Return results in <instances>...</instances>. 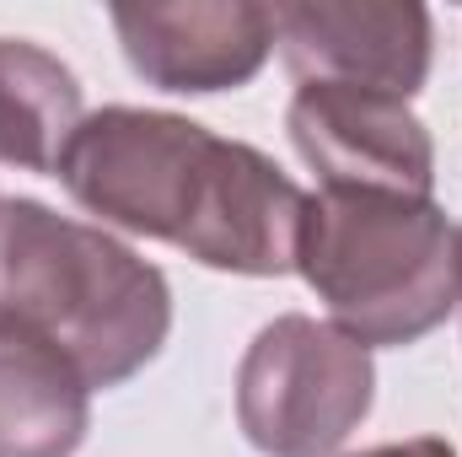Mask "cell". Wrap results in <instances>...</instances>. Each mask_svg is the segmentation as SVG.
Here are the masks:
<instances>
[{
  "label": "cell",
  "mask_w": 462,
  "mask_h": 457,
  "mask_svg": "<svg viewBox=\"0 0 462 457\" xmlns=\"http://www.w3.org/2000/svg\"><path fill=\"white\" fill-rule=\"evenodd\" d=\"M296 275L349 340L403 350L436 334L457 307V227L436 200L318 189L307 194Z\"/></svg>",
  "instance_id": "cell-3"
},
{
  "label": "cell",
  "mask_w": 462,
  "mask_h": 457,
  "mask_svg": "<svg viewBox=\"0 0 462 457\" xmlns=\"http://www.w3.org/2000/svg\"><path fill=\"white\" fill-rule=\"evenodd\" d=\"M457 307H462V227H457Z\"/></svg>",
  "instance_id": "cell-11"
},
{
  "label": "cell",
  "mask_w": 462,
  "mask_h": 457,
  "mask_svg": "<svg viewBox=\"0 0 462 457\" xmlns=\"http://www.w3.org/2000/svg\"><path fill=\"white\" fill-rule=\"evenodd\" d=\"M355 457H457V452H452V442H441V436H414V442L365 447V452H355Z\"/></svg>",
  "instance_id": "cell-10"
},
{
  "label": "cell",
  "mask_w": 462,
  "mask_h": 457,
  "mask_svg": "<svg viewBox=\"0 0 462 457\" xmlns=\"http://www.w3.org/2000/svg\"><path fill=\"white\" fill-rule=\"evenodd\" d=\"M65 194L129 237H156L221 275H291L307 194L242 140L162 108H97L70 135Z\"/></svg>",
  "instance_id": "cell-1"
},
{
  "label": "cell",
  "mask_w": 462,
  "mask_h": 457,
  "mask_svg": "<svg viewBox=\"0 0 462 457\" xmlns=\"http://www.w3.org/2000/svg\"><path fill=\"white\" fill-rule=\"evenodd\" d=\"M129 70L178 98L247 87L274 54V11L258 0H178L108 11Z\"/></svg>",
  "instance_id": "cell-7"
},
{
  "label": "cell",
  "mask_w": 462,
  "mask_h": 457,
  "mask_svg": "<svg viewBox=\"0 0 462 457\" xmlns=\"http://www.w3.org/2000/svg\"><path fill=\"white\" fill-rule=\"evenodd\" d=\"M291 145L323 189H382L430 200L436 140L403 98L307 81L285 108Z\"/></svg>",
  "instance_id": "cell-6"
},
{
  "label": "cell",
  "mask_w": 462,
  "mask_h": 457,
  "mask_svg": "<svg viewBox=\"0 0 462 457\" xmlns=\"http://www.w3.org/2000/svg\"><path fill=\"white\" fill-rule=\"evenodd\" d=\"M371 404V350L307 312L263 323L236 366V425L263 457H334Z\"/></svg>",
  "instance_id": "cell-4"
},
{
  "label": "cell",
  "mask_w": 462,
  "mask_h": 457,
  "mask_svg": "<svg viewBox=\"0 0 462 457\" xmlns=\"http://www.w3.org/2000/svg\"><path fill=\"white\" fill-rule=\"evenodd\" d=\"M269 11L274 49L301 87L328 81L409 103L430 81L436 27L414 0H280Z\"/></svg>",
  "instance_id": "cell-5"
},
{
  "label": "cell",
  "mask_w": 462,
  "mask_h": 457,
  "mask_svg": "<svg viewBox=\"0 0 462 457\" xmlns=\"http://www.w3.org/2000/svg\"><path fill=\"white\" fill-rule=\"evenodd\" d=\"M0 329L49 344L97 393L162 355L172 285L108 227L38 200H0Z\"/></svg>",
  "instance_id": "cell-2"
},
{
  "label": "cell",
  "mask_w": 462,
  "mask_h": 457,
  "mask_svg": "<svg viewBox=\"0 0 462 457\" xmlns=\"http://www.w3.org/2000/svg\"><path fill=\"white\" fill-rule=\"evenodd\" d=\"M87 103L76 70L32 38H0V162L22 173H60Z\"/></svg>",
  "instance_id": "cell-9"
},
{
  "label": "cell",
  "mask_w": 462,
  "mask_h": 457,
  "mask_svg": "<svg viewBox=\"0 0 462 457\" xmlns=\"http://www.w3.org/2000/svg\"><path fill=\"white\" fill-rule=\"evenodd\" d=\"M92 431V387L49 344L0 329V457H76Z\"/></svg>",
  "instance_id": "cell-8"
}]
</instances>
